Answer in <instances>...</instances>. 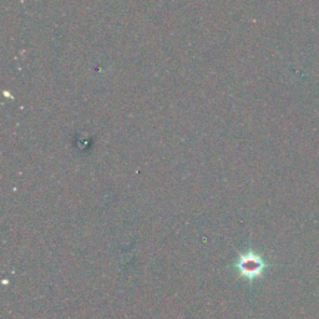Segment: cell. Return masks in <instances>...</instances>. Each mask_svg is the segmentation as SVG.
I'll list each match as a JSON object with an SVG mask.
<instances>
[{"mask_svg":"<svg viewBox=\"0 0 319 319\" xmlns=\"http://www.w3.org/2000/svg\"><path fill=\"white\" fill-rule=\"evenodd\" d=\"M234 267L238 270L241 277L248 280H253L263 273L266 263L261 258V256L256 254L254 252L248 251L238 257V259L234 263Z\"/></svg>","mask_w":319,"mask_h":319,"instance_id":"obj_1","label":"cell"}]
</instances>
